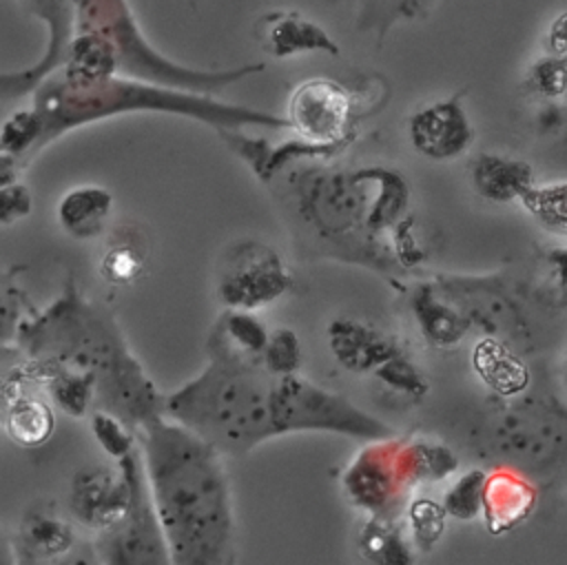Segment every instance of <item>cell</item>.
Masks as SVG:
<instances>
[{
    "mask_svg": "<svg viewBox=\"0 0 567 565\" xmlns=\"http://www.w3.org/2000/svg\"><path fill=\"white\" fill-rule=\"evenodd\" d=\"M543 295L554 306L567 308V248H551L545 255Z\"/></svg>",
    "mask_w": 567,
    "mask_h": 565,
    "instance_id": "38",
    "label": "cell"
},
{
    "mask_svg": "<svg viewBox=\"0 0 567 565\" xmlns=\"http://www.w3.org/2000/svg\"><path fill=\"white\" fill-rule=\"evenodd\" d=\"M370 374L388 392H392V394H396L401 399L421 401L427 394V390H430V381L425 379V374L403 352L392 355L390 359L379 363Z\"/></svg>",
    "mask_w": 567,
    "mask_h": 565,
    "instance_id": "31",
    "label": "cell"
},
{
    "mask_svg": "<svg viewBox=\"0 0 567 565\" xmlns=\"http://www.w3.org/2000/svg\"><path fill=\"white\" fill-rule=\"evenodd\" d=\"M24 359L58 363L95 379V408L124 419L135 432L164 414V392L131 352L117 317L66 277L62 292L20 326Z\"/></svg>",
    "mask_w": 567,
    "mask_h": 565,
    "instance_id": "3",
    "label": "cell"
},
{
    "mask_svg": "<svg viewBox=\"0 0 567 565\" xmlns=\"http://www.w3.org/2000/svg\"><path fill=\"white\" fill-rule=\"evenodd\" d=\"M93 554L97 563L109 565H171L144 468L135 476L133 496L120 523L95 534Z\"/></svg>",
    "mask_w": 567,
    "mask_h": 565,
    "instance_id": "12",
    "label": "cell"
},
{
    "mask_svg": "<svg viewBox=\"0 0 567 565\" xmlns=\"http://www.w3.org/2000/svg\"><path fill=\"white\" fill-rule=\"evenodd\" d=\"M463 91L427 104L410 115L408 133L414 151L434 162H447L467 151L474 126L461 104Z\"/></svg>",
    "mask_w": 567,
    "mask_h": 565,
    "instance_id": "15",
    "label": "cell"
},
{
    "mask_svg": "<svg viewBox=\"0 0 567 565\" xmlns=\"http://www.w3.org/2000/svg\"><path fill=\"white\" fill-rule=\"evenodd\" d=\"M115 208V197L100 184H78L62 193L55 217L64 235L78 242L100 239Z\"/></svg>",
    "mask_w": 567,
    "mask_h": 565,
    "instance_id": "22",
    "label": "cell"
},
{
    "mask_svg": "<svg viewBox=\"0 0 567 565\" xmlns=\"http://www.w3.org/2000/svg\"><path fill=\"white\" fill-rule=\"evenodd\" d=\"M29 104L11 111L0 124V148L29 166L49 144L102 120L133 113L179 115L215 131L286 129L288 120L268 111L217 100L210 93L153 84L128 75L75 82L58 71L44 75L27 95Z\"/></svg>",
    "mask_w": 567,
    "mask_h": 565,
    "instance_id": "1",
    "label": "cell"
},
{
    "mask_svg": "<svg viewBox=\"0 0 567 565\" xmlns=\"http://www.w3.org/2000/svg\"><path fill=\"white\" fill-rule=\"evenodd\" d=\"M520 204L543 230L567 237V179L532 184Z\"/></svg>",
    "mask_w": 567,
    "mask_h": 565,
    "instance_id": "29",
    "label": "cell"
},
{
    "mask_svg": "<svg viewBox=\"0 0 567 565\" xmlns=\"http://www.w3.org/2000/svg\"><path fill=\"white\" fill-rule=\"evenodd\" d=\"M352 97L339 82L315 78L292 91L286 120L299 140L339 153L352 140Z\"/></svg>",
    "mask_w": 567,
    "mask_h": 565,
    "instance_id": "13",
    "label": "cell"
},
{
    "mask_svg": "<svg viewBox=\"0 0 567 565\" xmlns=\"http://www.w3.org/2000/svg\"><path fill=\"white\" fill-rule=\"evenodd\" d=\"M445 518L447 512L441 503L432 499H414L408 505L412 545L423 554L432 552L445 532Z\"/></svg>",
    "mask_w": 567,
    "mask_h": 565,
    "instance_id": "34",
    "label": "cell"
},
{
    "mask_svg": "<svg viewBox=\"0 0 567 565\" xmlns=\"http://www.w3.org/2000/svg\"><path fill=\"white\" fill-rule=\"evenodd\" d=\"M565 148H567V137H565Z\"/></svg>",
    "mask_w": 567,
    "mask_h": 565,
    "instance_id": "42",
    "label": "cell"
},
{
    "mask_svg": "<svg viewBox=\"0 0 567 565\" xmlns=\"http://www.w3.org/2000/svg\"><path fill=\"white\" fill-rule=\"evenodd\" d=\"M140 472L137 448L111 465L91 463L78 468L69 485V516L93 534L111 530L124 516Z\"/></svg>",
    "mask_w": 567,
    "mask_h": 565,
    "instance_id": "11",
    "label": "cell"
},
{
    "mask_svg": "<svg viewBox=\"0 0 567 565\" xmlns=\"http://www.w3.org/2000/svg\"><path fill=\"white\" fill-rule=\"evenodd\" d=\"M78 543L75 521L51 505H31L11 538L13 563H51L73 552Z\"/></svg>",
    "mask_w": 567,
    "mask_h": 565,
    "instance_id": "16",
    "label": "cell"
},
{
    "mask_svg": "<svg viewBox=\"0 0 567 565\" xmlns=\"http://www.w3.org/2000/svg\"><path fill=\"white\" fill-rule=\"evenodd\" d=\"M266 326L252 310L224 308L215 319L206 352L208 357H224L241 363H261V355L268 341Z\"/></svg>",
    "mask_w": 567,
    "mask_h": 565,
    "instance_id": "23",
    "label": "cell"
},
{
    "mask_svg": "<svg viewBox=\"0 0 567 565\" xmlns=\"http://www.w3.org/2000/svg\"><path fill=\"white\" fill-rule=\"evenodd\" d=\"M0 563H13V552H11V541L2 536L0 532Z\"/></svg>",
    "mask_w": 567,
    "mask_h": 565,
    "instance_id": "41",
    "label": "cell"
},
{
    "mask_svg": "<svg viewBox=\"0 0 567 565\" xmlns=\"http://www.w3.org/2000/svg\"><path fill=\"white\" fill-rule=\"evenodd\" d=\"M24 372H22V363L20 366H11V368H4L0 363V414H2V408H4V401L9 397V392L20 386L24 381Z\"/></svg>",
    "mask_w": 567,
    "mask_h": 565,
    "instance_id": "40",
    "label": "cell"
},
{
    "mask_svg": "<svg viewBox=\"0 0 567 565\" xmlns=\"http://www.w3.org/2000/svg\"><path fill=\"white\" fill-rule=\"evenodd\" d=\"M474 368L478 377L503 397L523 392L529 381L525 363L509 350V346L501 337L492 335H485L474 346Z\"/></svg>",
    "mask_w": 567,
    "mask_h": 565,
    "instance_id": "27",
    "label": "cell"
},
{
    "mask_svg": "<svg viewBox=\"0 0 567 565\" xmlns=\"http://www.w3.org/2000/svg\"><path fill=\"white\" fill-rule=\"evenodd\" d=\"M470 177L476 193L496 204L520 202L534 184V168L525 160L501 153H481L470 164Z\"/></svg>",
    "mask_w": 567,
    "mask_h": 565,
    "instance_id": "24",
    "label": "cell"
},
{
    "mask_svg": "<svg viewBox=\"0 0 567 565\" xmlns=\"http://www.w3.org/2000/svg\"><path fill=\"white\" fill-rule=\"evenodd\" d=\"M368 443L343 472L348 501L365 510L368 516L394 521L412 487L441 481L458 468V459L443 443L392 441V436Z\"/></svg>",
    "mask_w": 567,
    "mask_h": 565,
    "instance_id": "7",
    "label": "cell"
},
{
    "mask_svg": "<svg viewBox=\"0 0 567 565\" xmlns=\"http://www.w3.org/2000/svg\"><path fill=\"white\" fill-rule=\"evenodd\" d=\"M0 428L20 448H40L44 445L55 430L53 405L27 390L22 383L16 386L2 408Z\"/></svg>",
    "mask_w": 567,
    "mask_h": 565,
    "instance_id": "25",
    "label": "cell"
},
{
    "mask_svg": "<svg viewBox=\"0 0 567 565\" xmlns=\"http://www.w3.org/2000/svg\"><path fill=\"white\" fill-rule=\"evenodd\" d=\"M104 38L117 58V73L162 86L217 95L221 89L266 69L250 62L233 69H195L164 55L142 31L128 0H73V31Z\"/></svg>",
    "mask_w": 567,
    "mask_h": 565,
    "instance_id": "6",
    "label": "cell"
},
{
    "mask_svg": "<svg viewBox=\"0 0 567 565\" xmlns=\"http://www.w3.org/2000/svg\"><path fill=\"white\" fill-rule=\"evenodd\" d=\"M292 286L284 259L257 239H239L224 250L215 275V295L224 308L259 310Z\"/></svg>",
    "mask_w": 567,
    "mask_h": 565,
    "instance_id": "10",
    "label": "cell"
},
{
    "mask_svg": "<svg viewBox=\"0 0 567 565\" xmlns=\"http://www.w3.org/2000/svg\"><path fill=\"white\" fill-rule=\"evenodd\" d=\"M487 472L481 468L463 472L443 494V507L447 516L456 521H474L483 510V487Z\"/></svg>",
    "mask_w": 567,
    "mask_h": 565,
    "instance_id": "33",
    "label": "cell"
},
{
    "mask_svg": "<svg viewBox=\"0 0 567 565\" xmlns=\"http://www.w3.org/2000/svg\"><path fill=\"white\" fill-rule=\"evenodd\" d=\"M326 4L350 9L354 29L359 33H372L377 44H383L396 24L425 20L436 0H326Z\"/></svg>",
    "mask_w": 567,
    "mask_h": 565,
    "instance_id": "26",
    "label": "cell"
},
{
    "mask_svg": "<svg viewBox=\"0 0 567 565\" xmlns=\"http://www.w3.org/2000/svg\"><path fill=\"white\" fill-rule=\"evenodd\" d=\"M261 366L272 377L295 374L301 368V343L292 328H275L268 332V341L261 355Z\"/></svg>",
    "mask_w": 567,
    "mask_h": 565,
    "instance_id": "35",
    "label": "cell"
},
{
    "mask_svg": "<svg viewBox=\"0 0 567 565\" xmlns=\"http://www.w3.org/2000/svg\"><path fill=\"white\" fill-rule=\"evenodd\" d=\"M89 423L95 443L111 461H117L137 448V432L117 414L104 408H93L89 412Z\"/></svg>",
    "mask_w": 567,
    "mask_h": 565,
    "instance_id": "32",
    "label": "cell"
},
{
    "mask_svg": "<svg viewBox=\"0 0 567 565\" xmlns=\"http://www.w3.org/2000/svg\"><path fill=\"white\" fill-rule=\"evenodd\" d=\"M137 450L171 565L235 561V512L224 454L159 414L137 430Z\"/></svg>",
    "mask_w": 567,
    "mask_h": 565,
    "instance_id": "2",
    "label": "cell"
},
{
    "mask_svg": "<svg viewBox=\"0 0 567 565\" xmlns=\"http://www.w3.org/2000/svg\"><path fill=\"white\" fill-rule=\"evenodd\" d=\"M538 505L536 485L516 468L498 465L485 476L481 516L492 534H507L525 523Z\"/></svg>",
    "mask_w": 567,
    "mask_h": 565,
    "instance_id": "19",
    "label": "cell"
},
{
    "mask_svg": "<svg viewBox=\"0 0 567 565\" xmlns=\"http://www.w3.org/2000/svg\"><path fill=\"white\" fill-rule=\"evenodd\" d=\"M545 42L551 55H567V11L551 20Z\"/></svg>",
    "mask_w": 567,
    "mask_h": 565,
    "instance_id": "39",
    "label": "cell"
},
{
    "mask_svg": "<svg viewBox=\"0 0 567 565\" xmlns=\"http://www.w3.org/2000/svg\"><path fill=\"white\" fill-rule=\"evenodd\" d=\"M489 454L520 472H540L567 454V421L556 408L512 399L489 414L485 425Z\"/></svg>",
    "mask_w": 567,
    "mask_h": 565,
    "instance_id": "9",
    "label": "cell"
},
{
    "mask_svg": "<svg viewBox=\"0 0 567 565\" xmlns=\"http://www.w3.org/2000/svg\"><path fill=\"white\" fill-rule=\"evenodd\" d=\"M527 86L543 97L556 100L567 93V55H551L536 60L529 69Z\"/></svg>",
    "mask_w": 567,
    "mask_h": 565,
    "instance_id": "36",
    "label": "cell"
},
{
    "mask_svg": "<svg viewBox=\"0 0 567 565\" xmlns=\"http://www.w3.org/2000/svg\"><path fill=\"white\" fill-rule=\"evenodd\" d=\"M410 306L421 335L436 348H454L472 330L463 306L441 284H421L414 288Z\"/></svg>",
    "mask_w": 567,
    "mask_h": 565,
    "instance_id": "21",
    "label": "cell"
},
{
    "mask_svg": "<svg viewBox=\"0 0 567 565\" xmlns=\"http://www.w3.org/2000/svg\"><path fill=\"white\" fill-rule=\"evenodd\" d=\"M33 210V195L22 179L0 182V226H13Z\"/></svg>",
    "mask_w": 567,
    "mask_h": 565,
    "instance_id": "37",
    "label": "cell"
},
{
    "mask_svg": "<svg viewBox=\"0 0 567 565\" xmlns=\"http://www.w3.org/2000/svg\"><path fill=\"white\" fill-rule=\"evenodd\" d=\"M151 250L153 244L146 228L135 222H120L100 237L95 270L111 286H133L146 275Z\"/></svg>",
    "mask_w": 567,
    "mask_h": 565,
    "instance_id": "18",
    "label": "cell"
},
{
    "mask_svg": "<svg viewBox=\"0 0 567 565\" xmlns=\"http://www.w3.org/2000/svg\"><path fill=\"white\" fill-rule=\"evenodd\" d=\"M272 423L277 436L295 432H330L359 441L394 436V430L361 410L348 397L308 381L299 372L275 377Z\"/></svg>",
    "mask_w": 567,
    "mask_h": 565,
    "instance_id": "8",
    "label": "cell"
},
{
    "mask_svg": "<svg viewBox=\"0 0 567 565\" xmlns=\"http://www.w3.org/2000/svg\"><path fill=\"white\" fill-rule=\"evenodd\" d=\"M306 224L348 259L388 266L394 237L408 222L410 188L401 173L385 166L357 171H303L297 184Z\"/></svg>",
    "mask_w": 567,
    "mask_h": 565,
    "instance_id": "4",
    "label": "cell"
},
{
    "mask_svg": "<svg viewBox=\"0 0 567 565\" xmlns=\"http://www.w3.org/2000/svg\"><path fill=\"white\" fill-rule=\"evenodd\" d=\"M275 377L261 363L208 357V363L177 390L164 394V414L221 454H246L275 439Z\"/></svg>",
    "mask_w": 567,
    "mask_h": 565,
    "instance_id": "5",
    "label": "cell"
},
{
    "mask_svg": "<svg viewBox=\"0 0 567 565\" xmlns=\"http://www.w3.org/2000/svg\"><path fill=\"white\" fill-rule=\"evenodd\" d=\"M328 348L332 357L354 374L372 372L379 363L401 352L392 337L359 319H334L328 326Z\"/></svg>",
    "mask_w": 567,
    "mask_h": 565,
    "instance_id": "20",
    "label": "cell"
},
{
    "mask_svg": "<svg viewBox=\"0 0 567 565\" xmlns=\"http://www.w3.org/2000/svg\"><path fill=\"white\" fill-rule=\"evenodd\" d=\"M18 4L42 22L44 47L33 64L20 71H0V106L27 97L44 75L55 71L73 33V0H18Z\"/></svg>",
    "mask_w": 567,
    "mask_h": 565,
    "instance_id": "14",
    "label": "cell"
},
{
    "mask_svg": "<svg viewBox=\"0 0 567 565\" xmlns=\"http://www.w3.org/2000/svg\"><path fill=\"white\" fill-rule=\"evenodd\" d=\"M20 273L22 266H4L0 261V348L16 346L22 321L33 312L20 284Z\"/></svg>",
    "mask_w": 567,
    "mask_h": 565,
    "instance_id": "30",
    "label": "cell"
},
{
    "mask_svg": "<svg viewBox=\"0 0 567 565\" xmlns=\"http://www.w3.org/2000/svg\"><path fill=\"white\" fill-rule=\"evenodd\" d=\"M359 554L379 565H403L412 563L410 541L396 521L368 516L359 532Z\"/></svg>",
    "mask_w": 567,
    "mask_h": 565,
    "instance_id": "28",
    "label": "cell"
},
{
    "mask_svg": "<svg viewBox=\"0 0 567 565\" xmlns=\"http://www.w3.org/2000/svg\"><path fill=\"white\" fill-rule=\"evenodd\" d=\"M252 33L261 51L277 60L303 53L341 55L339 44L328 35V31L297 11H268L257 18Z\"/></svg>",
    "mask_w": 567,
    "mask_h": 565,
    "instance_id": "17",
    "label": "cell"
}]
</instances>
